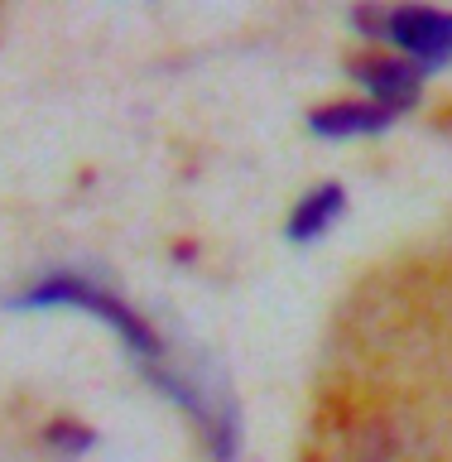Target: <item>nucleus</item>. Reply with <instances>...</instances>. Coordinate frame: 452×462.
Listing matches in <instances>:
<instances>
[{"label": "nucleus", "mask_w": 452, "mask_h": 462, "mask_svg": "<svg viewBox=\"0 0 452 462\" xmlns=\"http://www.w3.org/2000/svg\"><path fill=\"white\" fill-rule=\"evenodd\" d=\"M10 309L14 313H29V309L92 313L97 323H106L115 337L125 342V352L144 371V381L193 419V429L202 433L212 462H236L241 457V404L231 395V381L212 366V361L173 356V346L144 323V313L130 309V303L115 294L111 284H101L92 270H49L43 280L24 284L20 294L10 299Z\"/></svg>", "instance_id": "f257e3e1"}, {"label": "nucleus", "mask_w": 452, "mask_h": 462, "mask_svg": "<svg viewBox=\"0 0 452 462\" xmlns=\"http://www.w3.org/2000/svg\"><path fill=\"white\" fill-rule=\"evenodd\" d=\"M352 24L371 39L395 43L400 58L414 68H443L452 63V10L433 5H361L352 10Z\"/></svg>", "instance_id": "f03ea898"}, {"label": "nucleus", "mask_w": 452, "mask_h": 462, "mask_svg": "<svg viewBox=\"0 0 452 462\" xmlns=\"http://www.w3.org/2000/svg\"><path fill=\"white\" fill-rule=\"evenodd\" d=\"M356 82L366 87V101L390 116L410 111L419 92H424V68H414L410 58H356L352 63Z\"/></svg>", "instance_id": "7ed1b4c3"}, {"label": "nucleus", "mask_w": 452, "mask_h": 462, "mask_svg": "<svg viewBox=\"0 0 452 462\" xmlns=\"http://www.w3.org/2000/svg\"><path fill=\"white\" fill-rule=\"evenodd\" d=\"M395 125V116L371 106V101H332V106H318L309 116V130L323 140H356V135H381V130Z\"/></svg>", "instance_id": "20e7f679"}, {"label": "nucleus", "mask_w": 452, "mask_h": 462, "mask_svg": "<svg viewBox=\"0 0 452 462\" xmlns=\"http://www.w3.org/2000/svg\"><path fill=\"white\" fill-rule=\"evenodd\" d=\"M342 212H346V188H342V183H318V188H309V193L294 202V212H289V226H284V231H289V241H294V245L318 241Z\"/></svg>", "instance_id": "39448f33"}, {"label": "nucleus", "mask_w": 452, "mask_h": 462, "mask_svg": "<svg viewBox=\"0 0 452 462\" xmlns=\"http://www.w3.org/2000/svg\"><path fill=\"white\" fill-rule=\"evenodd\" d=\"M43 443H49L58 457H82L87 448L97 443V433L87 424H78V419H53V424L43 429Z\"/></svg>", "instance_id": "423d86ee"}]
</instances>
